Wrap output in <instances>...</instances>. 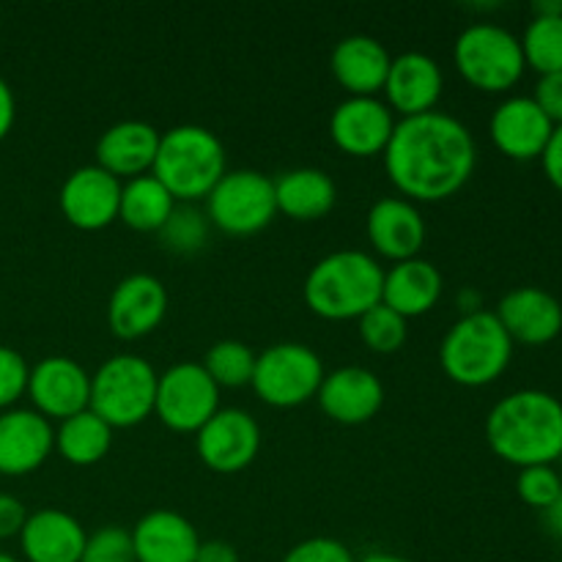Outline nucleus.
Wrapping results in <instances>:
<instances>
[{
    "label": "nucleus",
    "instance_id": "obj_23",
    "mask_svg": "<svg viewBox=\"0 0 562 562\" xmlns=\"http://www.w3.org/2000/svg\"><path fill=\"white\" fill-rule=\"evenodd\" d=\"M135 562H195L201 538L192 521L176 510H148L132 527Z\"/></svg>",
    "mask_w": 562,
    "mask_h": 562
},
{
    "label": "nucleus",
    "instance_id": "obj_17",
    "mask_svg": "<svg viewBox=\"0 0 562 562\" xmlns=\"http://www.w3.org/2000/svg\"><path fill=\"white\" fill-rule=\"evenodd\" d=\"M442 88L445 75L437 58L420 53V49H409V53H401L393 58L382 91L387 97V108L393 113H401V119H409V115L437 110Z\"/></svg>",
    "mask_w": 562,
    "mask_h": 562
},
{
    "label": "nucleus",
    "instance_id": "obj_11",
    "mask_svg": "<svg viewBox=\"0 0 562 562\" xmlns=\"http://www.w3.org/2000/svg\"><path fill=\"white\" fill-rule=\"evenodd\" d=\"M25 395L33 409L47 420H66L88 409L91 401V373L77 360L64 355H49L38 360L27 373Z\"/></svg>",
    "mask_w": 562,
    "mask_h": 562
},
{
    "label": "nucleus",
    "instance_id": "obj_38",
    "mask_svg": "<svg viewBox=\"0 0 562 562\" xmlns=\"http://www.w3.org/2000/svg\"><path fill=\"white\" fill-rule=\"evenodd\" d=\"M532 99H536L538 108L549 115V121H552L554 126H562V71L543 75L541 80H538Z\"/></svg>",
    "mask_w": 562,
    "mask_h": 562
},
{
    "label": "nucleus",
    "instance_id": "obj_1",
    "mask_svg": "<svg viewBox=\"0 0 562 562\" xmlns=\"http://www.w3.org/2000/svg\"><path fill=\"white\" fill-rule=\"evenodd\" d=\"M384 170L406 201H445L470 181L477 146L464 121L431 110L395 121Z\"/></svg>",
    "mask_w": 562,
    "mask_h": 562
},
{
    "label": "nucleus",
    "instance_id": "obj_8",
    "mask_svg": "<svg viewBox=\"0 0 562 562\" xmlns=\"http://www.w3.org/2000/svg\"><path fill=\"white\" fill-rule=\"evenodd\" d=\"M324 362L311 346L283 340L272 344L256 357L252 390L258 398L278 409H294L305 401L316 398L324 382Z\"/></svg>",
    "mask_w": 562,
    "mask_h": 562
},
{
    "label": "nucleus",
    "instance_id": "obj_29",
    "mask_svg": "<svg viewBox=\"0 0 562 562\" xmlns=\"http://www.w3.org/2000/svg\"><path fill=\"white\" fill-rule=\"evenodd\" d=\"M110 445H113V428L91 409L66 417L55 428V450L75 467H91L102 461L110 453Z\"/></svg>",
    "mask_w": 562,
    "mask_h": 562
},
{
    "label": "nucleus",
    "instance_id": "obj_7",
    "mask_svg": "<svg viewBox=\"0 0 562 562\" xmlns=\"http://www.w3.org/2000/svg\"><path fill=\"white\" fill-rule=\"evenodd\" d=\"M453 60L470 86L488 93H503L514 88L527 66L519 36L497 22L467 25L456 38Z\"/></svg>",
    "mask_w": 562,
    "mask_h": 562
},
{
    "label": "nucleus",
    "instance_id": "obj_15",
    "mask_svg": "<svg viewBox=\"0 0 562 562\" xmlns=\"http://www.w3.org/2000/svg\"><path fill=\"white\" fill-rule=\"evenodd\" d=\"M393 130V110L379 97H346L329 115V137L349 157L382 154Z\"/></svg>",
    "mask_w": 562,
    "mask_h": 562
},
{
    "label": "nucleus",
    "instance_id": "obj_31",
    "mask_svg": "<svg viewBox=\"0 0 562 562\" xmlns=\"http://www.w3.org/2000/svg\"><path fill=\"white\" fill-rule=\"evenodd\" d=\"M521 42L525 64L538 75L562 71V16H532Z\"/></svg>",
    "mask_w": 562,
    "mask_h": 562
},
{
    "label": "nucleus",
    "instance_id": "obj_16",
    "mask_svg": "<svg viewBox=\"0 0 562 562\" xmlns=\"http://www.w3.org/2000/svg\"><path fill=\"white\" fill-rule=\"evenodd\" d=\"M316 401L329 420L340 426H362L384 406V384L368 368L344 366L324 373Z\"/></svg>",
    "mask_w": 562,
    "mask_h": 562
},
{
    "label": "nucleus",
    "instance_id": "obj_35",
    "mask_svg": "<svg viewBox=\"0 0 562 562\" xmlns=\"http://www.w3.org/2000/svg\"><path fill=\"white\" fill-rule=\"evenodd\" d=\"M80 562H135L132 532L119 525L99 527L88 536Z\"/></svg>",
    "mask_w": 562,
    "mask_h": 562
},
{
    "label": "nucleus",
    "instance_id": "obj_2",
    "mask_svg": "<svg viewBox=\"0 0 562 562\" xmlns=\"http://www.w3.org/2000/svg\"><path fill=\"white\" fill-rule=\"evenodd\" d=\"M488 448L508 464H554L562 456V404L547 390H516L486 417Z\"/></svg>",
    "mask_w": 562,
    "mask_h": 562
},
{
    "label": "nucleus",
    "instance_id": "obj_43",
    "mask_svg": "<svg viewBox=\"0 0 562 562\" xmlns=\"http://www.w3.org/2000/svg\"><path fill=\"white\" fill-rule=\"evenodd\" d=\"M541 514H543V527H547L554 538H560L562 541V492L558 494V499H554L549 508L541 510Z\"/></svg>",
    "mask_w": 562,
    "mask_h": 562
},
{
    "label": "nucleus",
    "instance_id": "obj_3",
    "mask_svg": "<svg viewBox=\"0 0 562 562\" xmlns=\"http://www.w3.org/2000/svg\"><path fill=\"white\" fill-rule=\"evenodd\" d=\"M382 263L366 250H335L313 263L302 296L316 316L346 322L382 302Z\"/></svg>",
    "mask_w": 562,
    "mask_h": 562
},
{
    "label": "nucleus",
    "instance_id": "obj_39",
    "mask_svg": "<svg viewBox=\"0 0 562 562\" xmlns=\"http://www.w3.org/2000/svg\"><path fill=\"white\" fill-rule=\"evenodd\" d=\"M25 519L27 510L22 505V499H16L14 494L0 492V541H5V538H20Z\"/></svg>",
    "mask_w": 562,
    "mask_h": 562
},
{
    "label": "nucleus",
    "instance_id": "obj_27",
    "mask_svg": "<svg viewBox=\"0 0 562 562\" xmlns=\"http://www.w3.org/2000/svg\"><path fill=\"white\" fill-rule=\"evenodd\" d=\"M272 181L278 212L291 220L311 223L333 212L338 201V184L322 168H291Z\"/></svg>",
    "mask_w": 562,
    "mask_h": 562
},
{
    "label": "nucleus",
    "instance_id": "obj_46",
    "mask_svg": "<svg viewBox=\"0 0 562 562\" xmlns=\"http://www.w3.org/2000/svg\"><path fill=\"white\" fill-rule=\"evenodd\" d=\"M357 562H415V560L401 558V554H393V552H371V554H366V558L357 560Z\"/></svg>",
    "mask_w": 562,
    "mask_h": 562
},
{
    "label": "nucleus",
    "instance_id": "obj_14",
    "mask_svg": "<svg viewBox=\"0 0 562 562\" xmlns=\"http://www.w3.org/2000/svg\"><path fill=\"white\" fill-rule=\"evenodd\" d=\"M168 313V289L157 274L132 272L119 280L108 302V324L115 338L137 340L151 335Z\"/></svg>",
    "mask_w": 562,
    "mask_h": 562
},
{
    "label": "nucleus",
    "instance_id": "obj_42",
    "mask_svg": "<svg viewBox=\"0 0 562 562\" xmlns=\"http://www.w3.org/2000/svg\"><path fill=\"white\" fill-rule=\"evenodd\" d=\"M16 121V99H14V91H11L9 82L0 77V140H3L5 135L11 132V126H14Z\"/></svg>",
    "mask_w": 562,
    "mask_h": 562
},
{
    "label": "nucleus",
    "instance_id": "obj_33",
    "mask_svg": "<svg viewBox=\"0 0 562 562\" xmlns=\"http://www.w3.org/2000/svg\"><path fill=\"white\" fill-rule=\"evenodd\" d=\"M357 329H360L362 344L368 346L376 355H393L401 346L406 344V318L401 313H395L393 307H387L384 302L373 305L371 311L362 313L357 318Z\"/></svg>",
    "mask_w": 562,
    "mask_h": 562
},
{
    "label": "nucleus",
    "instance_id": "obj_40",
    "mask_svg": "<svg viewBox=\"0 0 562 562\" xmlns=\"http://www.w3.org/2000/svg\"><path fill=\"white\" fill-rule=\"evenodd\" d=\"M541 162L547 179L562 192V126H554L552 137H549L547 148L541 154Z\"/></svg>",
    "mask_w": 562,
    "mask_h": 562
},
{
    "label": "nucleus",
    "instance_id": "obj_24",
    "mask_svg": "<svg viewBox=\"0 0 562 562\" xmlns=\"http://www.w3.org/2000/svg\"><path fill=\"white\" fill-rule=\"evenodd\" d=\"M88 532L71 514L42 508L27 514L20 532L22 558L27 562H80Z\"/></svg>",
    "mask_w": 562,
    "mask_h": 562
},
{
    "label": "nucleus",
    "instance_id": "obj_47",
    "mask_svg": "<svg viewBox=\"0 0 562 562\" xmlns=\"http://www.w3.org/2000/svg\"><path fill=\"white\" fill-rule=\"evenodd\" d=\"M0 562H20L14 558V554H9V552H0Z\"/></svg>",
    "mask_w": 562,
    "mask_h": 562
},
{
    "label": "nucleus",
    "instance_id": "obj_34",
    "mask_svg": "<svg viewBox=\"0 0 562 562\" xmlns=\"http://www.w3.org/2000/svg\"><path fill=\"white\" fill-rule=\"evenodd\" d=\"M516 492L525 499L530 508H549V505L558 499L562 492V477L560 472L554 470V464H538V467H525L519 470V477H516Z\"/></svg>",
    "mask_w": 562,
    "mask_h": 562
},
{
    "label": "nucleus",
    "instance_id": "obj_44",
    "mask_svg": "<svg viewBox=\"0 0 562 562\" xmlns=\"http://www.w3.org/2000/svg\"><path fill=\"white\" fill-rule=\"evenodd\" d=\"M459 307H461V311H464V316H467V313L483 311V307H481V294H477L475 289H464L459 294Z\"/></svg>",
    "mask_w": 562,
    "mask_h": 562
},
{
    "label": "nucleus",
    "instance_id": "obj_41",
    "mask_svg": "<svg viewBox=\"0 0 562 562\" xmlns=\"http://www.w3.org/2000/svg\"><path fill=\"white\" fill-rule=\"evenodd\" d=\"M195 562H239V554H236V549L228 541L214 538V541H201Z\"/></svg>",
    "mask_w": 562,
    "mask_h": 562
},
{
    "label": "nucleus",
    "instance_id": "obj_10",
    "mask_svg": "<svg viewBox=\"0 0 562 562\" xmlns=\"http://www.w3.org/2000/svg\"><path fill=\"white\" fill-rule=\"evenodd\" d=\"M220 409V387L201 362H176L157 379L154 415L176 434H198Z\"/></svg>",
    "mask_w": 562,
    "mask_h": 562
},
{
    "label": "nucleus",
    "instance_id": "obj_6",
    "mask_svg": "<svg viewBox=\"0 0 562 562\" xmlns=\"http://www.w3.org/2000/svg\"><path fill=\"white\" fill-rule=\"evenodd\" d=\"M157 379L151 362L137 355H115L91 373L88 409L110 428H135L154 415Z\"/></svg>",
    "mask_w": 562,
    "mask_h": 562
},
{
    "label": "nucleus",
    "instance_id": "obj_13",
    "mask_svg": "<svg viewBox=\"0 0 562 562\" xmlns=\"http://www.w3.org/2000/svg\"><path fill=\"white\" fill-rule=\"evenodd\" d=\"M121 184L124 181L99 168L97 162L75 168L60 184V212L80 231L108 228L113 220H119Z\"/></svg>",
    "mask_w": 562,
    "mask_h": 562
},
{
    "label": "nucleus",
    "instance_id": "obj_32",
    "mask_svg": "<svg viewBox=\"0 0 562 562\" xmlns=\"http://www.w3.org/2000/svg\"><path fill=\"white\" fill-rule=\"evenodd\" d=\"M209 231H212V223H209L203 209L192 206V203H176V209L165 220L162 228L157 231V236L165 250L190 256V252H198L206 245Z\"/></svg>",
    "mask_w": 562,
    "mask_h": 562
},
{
    "label": "nucleus",
    "instance_id": "obj_4",
    "mask_svg": "<svg viewBox=\"0 0 562 562\" xmlns=\"http://www.w3.org/2000/svg\"><path fill=\"white\" fill-rule=\"evenodd\" d=\"M225 146L201 124H179L159 135L151 173L181 203L206 198L225 176Z\"/></svg>",
    "mask_w": 562,
    "mask_h": 562
},
{
    "label": "nucleus",
    "instance_id": "obj_45",
    "mask_svg": "<svg viewBox=\"0 0 562 562\" xmlns=\"http://www.w3.org/2000/svg\"><path fill=\"white\" fill-rule=\"evenodd\" d=\"M532 9L538 16H562V0H541Z\"/></svg>",
    "mask_w": 562,
    "mask_h": 562
},
{
    "label": "nucleus",
    "instance_id": "obj_12",
    "mask_svg": "<svg viewBox=\"0 0 562 562\" xmlns=\"http://www.w3.org/2000/svg\"><path fill=\"white\" fill-rule=\"evenodd\" d=\"M195 450L203 464L214 472H241L256 461L261 450V428L245 409H217L212 420L195 434Z\"/></svg>",
    "mask_w": 562,
    "mask_h": 562
},
{
    "label": "nucleus",
    "instance_id": "obj_30",
    "mask_svg": "<svg viewBox=\"0 0 562 562\" xmlns=\"http://www.w3.org/2000/svg\"><path fill=\"white\" fill-rule=\"evenodd\" d=\"M256 351L241 340H217L209 346L206 357L201 366L206 368L209 376L214 379L217 387H245L252 382V371H256Z\"/></svg>",
    "mask_w": 562,
    "mask_h": 562
},
{
    "label": "nucleus",
    "instance_id": "obj_21",
    "mask_svg": "<svg viewBox=\"0 0 562 562\" xmlns=\"http://www.w3.org/2000/svg\"><path fill=\"white\" fill-rule=\"evenodd\" d=\"M366 231L373 250L393 263L415 258L426 241V220L406 198H379L368 209Z\"/></svg>",
    "mask_w": 562,
    "mask_h": 562
},
{
    "label": "nucleus",
    "instance_id": "obj_22",
    "mask_svg": "<svg viewBox=\"0 0 562 562\" xmlns=\"http://www.w3.org/2000/svg\"><path fill=\"white\" fill-rule=\"evenodd\" d=\"M159 135L162 132L151 126L148 121L126 119L119 124L108 126L99 135L97 165L113 173L115 179H135V176L151 173L154 159H157Z\"/></svg>",
    "mask_w": 562,
    "mask_h": 562
},
{
    "label": "nucleus",
    "instance_id": "obj_26",
    "mask_svg": "<svg viewBox=\"0 0 562 562\" xmlns=\"http://www.w3.org/2000/svg\"><path fill=\"white\" fill-rule=\"evenodd\" d=\"M442 289V272L431 261L415 256L384 269L382 302L409 322V318L426 316L439 302Z\"/></svg>",
    "mask_w": 562,
    "mask_h": 562
},
{
    "label": "nucleus",
    "instance_id": "obj_25",
    "mask_svg": "<svg viewBox=\"0 0 562 562\" xmlns=\"http://www.w3.org/2000/svg\"><path fill=\"white\" fill-rule=\"evenodd\" d=\"M393 58L379 38L368 33H351L333 49V75L349 97H376L384 88Z\"/></svg>",
    "mask_w": 562,
    "mask_h": 562
},
{
    "label": "nucleus",
    "instance_id": "obj_20",
    "mask_svg": "<svg viewBox=\"0 0 562 562\" xmlns=\"http://www.w3.org/2000/svg\"><path fill=\"white\" fill-rule=\"evenodd\" d=\"M494 313L514 344L519 340L527 346H543L562 333L560 300L538 285L508 291Z\"/></svg>",
    "mask_w": 562,
    "mask_h": 562
},
{
    "label": "nucleus",
    "instance_id": "obj_5",
    "mask_svg": "<svg viewBox=\"0 0 562 562\" xmlns=\"http://www.w3.org/2000/svg\"><path fill=\"white\" fill-rule=\"evenodd\" d=\"M514 340L499 324L497 313L477 311L461 316L445 333L439 362L448 379L464 387H483L497 382L510 366Z\"/></svg>",
    "mask_w": 562,
    "mask_h": 562
},
{
    "label": "nucleus",
    "instance_id": "obj_9",
    "mask_svg": "<svg viewBox=\"0 0 562 562\" xmlns=\"http://www.w3.org/2000/svg\"><path fill=\"white\" fill-rule=\"evenodd\" d=\"M206 217L228 236H252L267 228L278 214L272 176L239 168L225 170L206 198Z\"/></svg>",
    "mask_w": 562,
    "mask_h": 562
},
{
    "label": "nucleus",
    "instance_id": "obj_18",
    "mask_svg": "<svg viewBox=\"0 0 562 562\" xmlns=\"http://www.w3.org/2000/svg\"><path fill=\"white\" fill-rule=\"evenodd\" d=\"M55 450L53 423L36 409L0 412V475L20 477L36 472Z\"/></svg>",
    "mask_w": 562,
    "mask_h": 562
},
{
    "label": "nucleus",
    "instance_id": "obj_28",
    "mask_svg": "<svg viewBox=\"0 0 562 562\" xmlns=\"http://www.w3.org/2000/svg\"><path fill=\"white\" fill-rule=\"evenodd\" d=\"M176 198L170 195L168 187L154 173L135 176L121 184V203L119 220H124L132 231L143 234H157L176 209Z\"/></svg>",
    "mask_w": 562,
    "mask_h": 562
},
{
    "label": "nucleus",
    "instance_id": "obj_19",
    "mask_svg": "<svg viewBox=\"0 0 562 562\" xmlns=\"http://www.w3.org/2000/svg\"><path fill=\"white\" fill-rule=\"evenodd\" d=\"M552 132L554 124L532 97L505 99L488 119V135L494 146L505 157L521 159V162L541 157Z\"/></svg>",
    "mask_w": 562,
    "mask_h": 562
},
{
    "label": "nucleus",
    "instance_id": "obj_48",
    "mask_svg": "<svg viewBox=\"0 0 562 562\" xmlns=\"http://www.w3.org/2000/svg\"><path fill=\"white\" fill-rule=\"evenodd\" d=\"M560 461H562V456H560Z\"/></svg>",
    "mask_w": 562,
    "mask_h": 562
},
{
    "label": "nucleus",
    "instance_id": "obj_36",
    "mask_svg": "<svg viewBox=\"0 0 562 562\" xmlns=\"http://www.w3.org/2000/svg\"><path fill=\"white\" fill-rule=\"evenodd\" d=\"M27 373H31V366L25 357L11 346H0V412L14 409L16 401L25 395Z\"/></svg>",
    "mask_w": 562,
    "mask_h": 562
},
{
    "label": "nucleus",
    "instance_id": "obj_37",
    "mask_svg": "<svg viewBox=\"0 0 562 562\" xmlns=\"http://www.w3.org/2000/svg\"><path fill=\"white\" fill-rule=\"evenodd\" d=\"M280 562H357V560L344 541L318 536L291 547Z\"/></svg>",
    "mask_w": 562,
    "mask_h": 562
}]
</instances>
